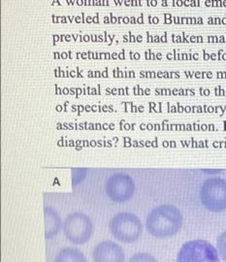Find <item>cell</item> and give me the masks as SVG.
Here are the masks:
<instances>
[{
	"label": "cell",
	"mask_w": 226,
	"mask_h": 262,
	"mask_svg": "<svg viewBox=\"0 0 226 262\" xmlns=\"http://www.w3.org/2000/svg\"><path fill=\"white\" fill-rule=\"evenodd\" d=\"M184 223L179 208L162 204L151 210L146 219L147 231L155 238H168L177 234Z\"/></svg>",
	"instance_id": "cell-1"
},
{
	"label": "cell",
	"mask_w": 226,
	"mask_h": 262,
	"mask_svg": "<svg viewBox=\"0 0 226 262\" xmlns=\"http://www.w3.org/2000/svg\"><path fill=\"white\" fill-rule=\"evenodd\" d=\"M55 262H87L85 254L73 247L61 249L55 257Z\"/></svg>",
	"instance_id": "cell-9"
},
{
	"label": "cell",
	"mask_w": 226,
	"mask_h": 262,
	"mask_svg": "<svg viewBox=\"0 0 226 262\" xmlns=\"http://www.w3.org/2000/svg\"><path fill=\"white\" fill-rule=\"evenodd\" d=\"M109 229L115 239L123 243H133L143 232V224L138 215L129 212H121L114 215Z\"/></svg>",
	"instance_id": "cell-2"
},
{
	"label": "cell",
	"mask_w": 226,
	"mask_h": 262,
	"mask_svg": "<svg viewBox=\"0 0 226 262\" xmlns=\"http://www.w3.org/2000/svg\"><path fill=\"white\" fill-rule=\"evenodd\" d=\"M66 238L75 245H83L89 241L94 232V224L91 217L81 212L66 215L62 225Z\"/></svg>",
	"instance_id": "cell-5"
},
{
	"label": "cell",
	"mask_w": 226,
	"mask_h": 262,
	"mask_svg": "<svg viewBox=\"0 0 226 262\" xmlns=\"http://www.w3.org/2000/svg\"><path fill=\"white\" fill-rule=\"evenodd\" d=\"M94 262H124L125 255L119 244L106 240L97 244L93 252Z\"/></svg>",
	"instance_id": "cell-7"
},
{
	"label": "cell",
	"mask_w": 226,
	"mask_h": 262,
	"mask_svg": "<svg viewBox=\"0 0 226 262\" xmlns=\"http://www.w3.org/2000/svg\"><path fill=\"white\" fill-rule=\"evenodd\" d=\"M217 250L221 259L226 262V230L217 237Z\"/></svg>",
	"instance_id": "cell-10"
},
{
	"label": "cell",
	"mask_w": 226,
	"mask_h": 262,
	"mask_svg": "<svg viewBox=\"0 0 226 262\" xmlns=\"http://www.w3.org/2000/svg\"><path fill=\"white\" fill-rule=\"evenodd\" d=\"M86 169L73 168L72 169V184L73 186H77L82 183L85 178Z\"/></svg>",
	"instance_id": "cell-12"
},
{
	"label": "cell",
	"mask_w": 226,
	"mask_h": 262,
	"mask_svg": "<svg viewBox=\"0 0 226 262\" xmlns=\"http://www.w3.org/2000/svg\"><path fill=\"white\" fill-rule=\"evenodd\" d=\"M222 170H220V169H215V170H203V172H205V173H208V174H218V173H220Z\"/></svg>",
	"instance_id": "cell-13"
},
{
	"label": "cell",
	"mask_w": 226,
	"mask_h": 262,
	"mask_svg": "<svg viewBox=\"0 0 226 262\" xmlns=\"http://www.w3.org/2000/svg\"><path fill=\"white\" fill-rule=\"evenodd\" d=\"M105 191L109 198L115 202H126L135 192V183L129 175L117 172L107 179Z\"/></svg>",
	"instance_id": "cell-6"
},
{
	"label": "cell",
	"mask_w": 226,
	"mask_h": 262,
	"mask_svg": "<svg viewBox=\"0 0 226 262\" xmlns=\"http://www.w3.org/2000/svg\"><path fill=\"white\" fill-rule=\"evenodd\" d=\"M177 262H220V258L216 247L207 240L194 239L180 247Z\"/></svg>",
	"instance_id": "cell-4"
},
{
	"label": "cell",
	"mask_w": 226,
	"mask_h": 262,
	"mask_svg": "<svg viewBox=\"0 0 226 262\" xmlns=\"http://www.w3.org/2000/svg\"><path fill=\"white\" fill-rule=\"evenodd\" d=\"M202 205L214 213L226 210V180L212 177L203 182L199 190Z\"/></svg>",
	"instance_id": "cell-3"
},
{
	"label": "cell",
	"mask_w": 226,
	"mask_h": 262,
	"mask_svg": "<svg viewBox=\"0 0 226 262\" xmlns=\"http://www.w3.org/2000/svg\"><path fill=\"white\" fill-rule=\"evenodd\" d=\"M44 219H45V238L51 239L59 232L62 223L61 217L57 211L52 207L44 208Z\"/></svg>",
	"instance_id": "cell-8"
},
{
	"label": "cell",
	"mask_w": 226,
	"mask_h": 262,
	"mask_svg": "<svg viewBox=\"0 0 226 262\" xmlns=\"http://www.w3.org/2000/svg\"><path fill=\"white\" fill-rule=\"evenodd\" d=\"M128 262H157V260L150 253H137L132 255Z\"/></svg>",
	"instance_id": "cell-11"
}]
</instances>
